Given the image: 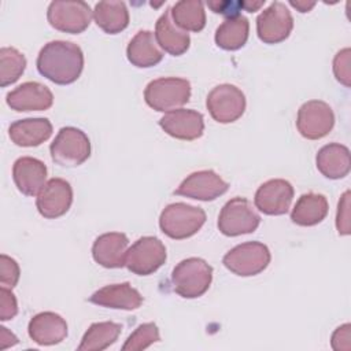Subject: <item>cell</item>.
Listing matches in <instances>:
<instances>
[{
  "mask_svg": "<svg viewBox=\"0 0 351 351\" xmlns=\"http://www.w3.org/2000/svg\"><path fill=\"white\" fill-rule=\"evenodd\" d=\"M36 66L38 73L51 82L69 85L75 82L84 70V53L71 41H49L40 49Z\"/></svg>",
  "mask_w": 351,
  "mask_h": 351,
  "instance_id": "1",
  "label": "cell"
},
{
  "mask_svg": "<svg viewBox=\"0 0 351 351\" xmlns=\"http://www.w3.org/2000/svg\"><path fill=\"white\" fill-rule=\"evenodd\" d=\"M213 281V267L202 258H186L176 265L171 273L173 289L184 299L204 295Z\"/></svg>",
  "mask_w": 351,
  "mask_h": 351,
  "instance_id": "2",
  "label": "cell"
},
{
  "mask_svg": "<svg viewBox=\"0 0 351 351\" xmlns=\"http://www.w3.org/2000/svg\"><path fill=\"white\" fill-rule=\"evenodd\" d=\"M203 208L186 203L167 204L159 217L160 230L173 240H184L196 234L206 222Z\"/></svg>",
  "mask_w": 351,
  "mask_h": 351,
  "instance_id": "3",
  "label": "cell"
},
{
  "mask_svg": "<svg viewBox=\"0 0 351 351\" xmlns=\"http://www.w3.org/2000/svg\"><path fill=\"white\" fill-rule=\"evenodd\" d=\"M191 99V82L180 77H160L144 89L145 103L155 111L170 112L181 108Z\"/></svg>",
  "mask_w": 351,
  "mask_h": 351,
  "instance_id": "4",
  "label": "cell"
},
{
  "mask_svg": "<svg viewBox=\"0 0 351 351\" xmlns=\"http://www.w3.org/2000/svg\"><path fill=\"white\" fill-rule=\"evenodd\" d=\"M52 160L62 167H77L90 156L89 137L78 128L64 126L59 129L49 145Z\"/></svg>",
  "mask_w": 351,
  "mask_h": 351,
  "instance_id": "5",
  "label": "cell"
},
{
  "mask_svg": "<svg viewBox=\"0 0 351 351\" xmlns=\"http://www.w3.org/2000/svg\"><path fill=\"white\" fill-rule=\"evenodd\" d=\"M270 261V250L261 241L239 244L222 258L223 266L239 277H251L262 273L269 266Z\"/></svg>",
  "mask_w": 351,
  "mask_h": 351,
  "instance_id": "6",
  "label": "cell"
},
{
  "mask_svg": "<svg viewBox=\"0 0 351 351\" xmlns=\"http://www.w3.org/2000/svg\"><path fill=\"white\" fill-rule=\"evenodd\" d=\"M259 223L261 217L252 203L245 197L236 196L223 204L217 225L223 236L236 237L255 232Z\"/></svg>",
  "mask_w": 351,
  "mask_h": 351,
  "instance_id": "7",
  "label": "cell"
},
{
  "mask_svg": "<svg viewBox=\"0 0 351 351\" xmlns=\"http://www.w3.org/2000/svg\"><path fill=\"white\" fill-rule=\"evenodd\" d=\"M166 259L165 244L155 236H144L128 248L125 266L137 276H149L162 267Z\"/></svg>",
  "mask_w": 351,
  "mask_h": 351,
  "instance_id": "8",
  "label": "cell"
},
{
  "mask_svg": "<svg viewBox=\"0 0 351 351\" xmlns=\"http://www.w3.org/2000/svg\"><path fill=\"white\" fill-rule=\"evenodd\" d=\"M93 18V11L85 1H62L49 3L47 10L48 23L63 33L80 34L88 29Z\"/></svg>",
  "mask_w": 351,
  "mask_h": 351,
  "instance_id": "9",
  "label": "cell"
},
{
  "mask_svg": "<svg viewBox=\"0 0 351 351\" xmlns=\"http://www.w3.org/2000/svg\"><path fill=\"white\" fill-rule=\"evenodd\" d=\"M245 96L232 84L214 86L206 99V107L214 121L219 123H232L241 118L245 111Z\"/></svg>",
  "mask_w": 351,
  "mask_h": 351,
  "instance_id": "10",
  "label": "cell"
},
{
  "mask_svg": "<svg viewBox=\"0 0 351 351\" xmlns=\"http://www.w3.org/2000/svg\"><path fill=\"white\" fill-rule=\"evenodd\" d=\"M335 126L332 107L322 100H308L300 106L296 117L298 132L307 140H319Z\"/></svg>",
  "mask_w": 351,
  "mask_h": 351,
  "instance_id": "11",
  "label": "cell"
},
{
  "mask_svg": "<svg viewBox=\"0 0 351 351\" xmlns=\"http://www.w3.org/2000/svg\"><path fill=\"white\" fill-rule=\"evenodd\" d=\"M293 29V18L281 1H273L256 18V34L265 44L285 41Z\"/></svg>",
  "mask_w": 351,
  "mask_h": 351,
  "instance_id": "12",
  "label": "cell"
},
{
  "mask_svg": "<svg viewBox=\"0 0 351 351\" xmlns=\"http://www.w3.org/2000/svg\"><path fill=\"white\" fill-rule=\"evenodd\" d=\"M229 189V184L223 181L214 170H200L191 173L174 191V195L211 202L222 196Z\"/></svg>",
  "mask_w": 351,
  "mask_h": 351,
  "instance_id": "13",
  "label": "cell"
},
{
  "mask_svg": "<svg viewBox=\"0 0 351 351\" xmlns=\"http://www.w3.org/2000/svg\"><path fill=\"white\" fill-rule=\"evenodd\" d=\"M73 203V188L63 178H51L45 182L36 199V207L44 218L55 219L64 215Z\"/></svg>",
  "mask_w": 351,
  "mask_h": 351,
  "instance_id": "14",
  "label": "cell"
},
{
  "mask_svg": "<svg viewBox=\"0 0 351 351\" xmlns=\"http://www.w3.org/2000/svg\"><path fill=\"white\" fill-rule=\"evenodd\" d=\"M293 199V186L284 178H273L263 182L255 192V207L266 215H284Z\"/></svg>",
  "mask_w": 351,
  "mask_h": 351,
  "instance_id": "15",
  "label": "cell"
},
{
  "mask_svg": "<svg viewBox=\"0 0 351 351\" xmlns=\"http://www.w3.org/2000/svg\"><path fill=\"white\" fill-rule=\"evenodd\" d=\"M7 106L18 112L26 111H45L53 104V95L48 86L27 81L12 89L5 96Z\"/></svg>",
  "mask_w": 351,
  "mask_h": 351,
  "instance_id": "16",
  "label": "cell"
},
{
  "mask_svg": "<svg viewBox=\"0 0 351 351\" xmlns=\"http://www.w3.org/2000/svg\"><path fill=\"white\" fill-rule=\"evenodd\" d=\"M162 130L178 140L192 141L203 136L204 118L200 112L191 108H178L166 112L159 119Z\"/></svg>",
  "mask_w": 351,
  "mask_h": 351,
  "instance_id": "17",
  "label": "cell"
},
{
  "mask_svg": "<svg viewBox=\"0 0 351 351\" xmlns=\"http://www.w3.org/2000/svg\"><path fill=\"white\" fill-rule=\"evenodd\" d=\"M128 247L129 240L125 233H103L93 241L92 256L97 265L106 269H119L125 266Z\"/></svg>",
  "mask_w": 351,
  "mask_h": 351,
  "instance_id": "18",
  "label": "cell"
},
{
  "mask_svg": "<svg viewBox=\"0 0 351 351\" xmlns=\"http://www.w3.org/2000/svg\"><path fill=\"white\" fill-rule=\"evenodd\" d=\"M27 333L38 346H55L66 339L67 322L53 311H43L32 317L27 325Z\"/></svg>",
  "mask_w": 351,
  "mask_h": 351,
  "instance_id": "19",
  "label": "cell"
},
{
  "mask_svg": "<svg viewBox=\"0 0 351 351\" xmlns=\"http://www.w3.org/2000/svg\"><path fill=\"white\" fill-rule=\"evenodd\" d=\"M88 300L100 307L132 311L138 308L144 299L141 293L130 285V282H121L97 289L89 296Z\"/></svg>",
  "mask_w": 351,
  "mask_h": 351,
  "instance_id": "20",
  "label": "cell"
},
{
  "mask_svg": "<svg viewBox=\"0 0 351 351\" xmlns=\"http://www.w3.org/2000/svg\"><path fill=\"white\" fill-rule=\"evenodd\" d=\"M12 178L21 193L36 196L47 182V166L33 156L18 158L12 166Z\"/></svg>",
  "mask_w": 351,
  "mask_h": 351,
  "instance_id": "21",
  "label": "cell"
},
{
  "mask_svg": "<svg viewBox=\"0 0 351 351\" xmlns=\"http://www.w3.org/2000/svg\"><path fill=\"white\" fill-rule=\"evenodd\" d=\"M52 134L48 118H26L12 122L8 128L11 141L18 147H38Z\"/></svg>",
  "mask_w": 351,
  "mask_h": 351,
  "instance_id": "22",
  "label": "cell"
},
{
  "mask_svg": "<svg viewBox=\"0 0 351 351\" xmlns=\"http://www.w3.org/2000/svg\"><path fill=\"white\" fill-rule=\"evenodd\" d=\"M318 171L329 180H340L348 176L351 170L350 149L340 143L324 145L315 156Z\"/></svg>",
  "mask_w": 351,
  "mask_h": 351,
  "instance_id": "23",
  "label": "cell"
},
{
  "mask_svg": "<svg viewBox=\"0 0 351 351\" xmlns=\"http://www.w3.org/2000/svg\"><path fill=\"white\" fill-rule=\"evenodd\" d=\"M154 34L160 49L173 56H180L189 49L191 37L188 32H184L173 22L170 8L158 18Z\"/></svg>",
  "mask_w": 351,
  "mask_h": 351,
  "instance_id": "24",
  "label": "cell"
},
{
  "mask_svg": "<svg viewBox=\"0 0 351 351\" xmlns=\"http://www.w3.org/2000/svg\"><path fill=\"white\" fill-rule=\"evenodd\" d=\"M128 60L138 67L148 69L156 66L163 59V51L156 43L155 34L149 30H140L126 47Z\"/></svg>",
  "mask_w": 351,
  "mask_h": 351,
  "instance_id": "25",
  "label": "cell"
},
{
  "mask_svg": "<svg viewBox=\"0 0 351 351\" xmlns=\"http://www.w3.org/2000/svg\"><path fill=\"white\" fill-rule=\"evenodd\" d=\"M329 211L328 200L321 193H303L291 211V219L299 226H314L321 223Z\"/></svg>",
  "mask_w": 351,
  "mask_h": 351,
  "instance_id": "26",
  "label": "cell"
},
{
  "mask_svg": "<svg viewBox=\"0 0 351 351\" xmlns=\"http://www.w3.org/2000/svg\"><path fill=\"white\" fill-rule=\"evenodd\" d=\"M96 25L107 34H118L129 25V11L123 1H99L93 10Z\"/></svg>",
  "mask_w": 351,
  "mask_h": 351,
  "instance_id": "27",
  "label": "cell"
},
{
  "mask_svg": "<svg viewBox=\"0 0 351 351\" xmlns=\"http://www.w3.org/2000/svg\"><path fill=\"white\" fill-rule=\"evenodd\" d=\"M250 22L244 15L226 18L215 30V44L225 51H237L248 40Z\"/></svg>",
  "mask_w": 351,
  "mask_h": 351,
  "instance_id": "28",
  "label": "cell"
},
{
  "mask_svg": "<svg viewBox=\"0 0 351 351\" xmlns=\"http://www.w3.org/2000/svg\"><path fill=\"white\" fill-rule=\"evenodd\" d=\"M122 332V325L104 321L92 324L84 333L82 340L78 346L80 351H101L112 346Z\"/></svg>",
  "mask_w": 351,
  "mask_h": 351,
  "instance_id": "29",
  "label": "cell"
},
{
  "mask_svg": "<svg viewBox=\"0 0 351 351\" xmlns=\"http://www.w3.org/2000/svg\"><path fill=\"white\" fill-rule=\"evenodd\" d=\"M173 22L184 32L199 33L206 26L204 4L197 0H181L170 8Z\"/></svg>",
  "mask_w": 351,
  "mask_h": 351,
  "instance_id": "30",
  "label": "cell"
},
{
  "mask_svg": "<svg viewBox=\"0 0 351 351\" xmlns=\"http://www.w3.org/2000/svg\"><path fill=\"white\" fill-rule=\"evenodd\" d=\"M26 69V58L14 47L0 49V85L3 88L16 82Z\"/></svg>",
  "mask_w": 351,
  "mask_h": 351,
  "instance_id": "31",
  "label": "cell"
},
{
  "mask_svg": "<svg viewBox=\"0 0 351 351\" xmlns=\"http://www.w3.org/2000/svg\"><path fill=\"white\" fill-rule=\"evenodd\" d=\"M160 340L159 329L154 322H145L136 328V330L126 339L122 346L123 351H140Z\"/></svg>",
  "mask_w": 351,
  "mask_h": 351,
  "instance_id": "32",
  "label": "cell"
},
{
  "mask_svg": "<svg viewBox=\"0 0 351 351\" xmlns=\"http://www.w3.org/2000/svg\"><path fill=\"white\" fill-rule=\"evenodd\" d=\"M265 4V0H225V1H207L208 8L215 12L221 14L226 18L241 15L240 11L255 12Z\"/></svg>",
  "mask_w": 351,
  "mask_h": 351,
  "instance_id": "33",
  "label": "cell"
},
{
  "mask_svg": "<svg viewBox=\"0 0 351 351\" xmlns=\"http://www.w3.org/2000/svg\"><path fill=\"white\" fill-rule=\"evenodd\" d=\"M21 277L19 265L16 261L5 254L0 255V284L5 288H14Z\"/></svg>",
  "mask_w": 351,
  "mask_h": 351,
  "instance_id": "34",
  "label": "cell"
},
{
  "mask_svg": "<svg viewBox=\"0 0 351 351\" xmlns=\"http://www.w3.org/2000/svg\"><path fill=\"white\" fill-rule=\"evenodd\" d=\"M350 48L339 51L333 59V74L336 80L344 86L350 88L351 85V70H350Z\"/></svg>",
  "mask_w": 351,
  "mask_h": 351,
  "instance_id": "35",
  "label": "cell"
},
{
  "mask_svg": "<svg viewBox=\"0 0 351 351\" xmlns=\"http://www.w3.org/2000/svg\"><path fill=\"white\" fill-rule=\"evenodd\" d=\"M336 229L339 234L347 236L351 233L350 228V191H346L339 203H337V213H336Z\"/></svg>",
  "mask_w": 351,
  "mask_h": 351,
  "instance_id": "36",
  "label": "cell"
},
{
  "mask_svg": "<svg viewBox=\"0 0 351 351\" xmlns=\"http://www.w3.org/2000/svg\"><path fill=\"white\" fill-rule=\"evenodd\" d=\"M18 314V302L11 288H0V319L8 321Z\"/></svg>",
  "mask_w": 351,
  "mask_h": 351,
  "instance_id": "37",
  "label": "cell"
},
{
  "mask_svg": "<svg viewBox=\"0 0 351 351\" xmlns=\"http://www.w3.org/2000/svg\"><path fill=\"white\" fill-rule=\"evenodd\" d=\"M351 325L343 324L332 333L330 344L332 348L336 351H350L351 348Z\"/></svg>",
  "mask_w": 351,
  "mask_h": 351,
  "instance_id": "38",
  "label": "cell"
},
{
  "mask_svg": "<svg viewBox=\"0 0 351 351\" xmlns=\"http://www.w3.org/2000/svg\"><path fill=\"white\" fill-rule=\"evenodd\" d=\"M0 343H1L0 348L4 350L10 346H15L18 343V337L12 332H10L5 326H1L0 328Z\"/></svg>",
  "mask_w": 351,
  "mask_h": 351,
  "instance_id": "39",
  "label": "cell"
},
{
  "mask_svg": "<svg viewBox=\"0 0 351 351\" xmlns=\"http://www.w3.org/2000/svg\"><path fill=\"white\" fill-rule=\"evenodd\" d=\"M289 4L296 8L299 12H308L315 7V1H304V0H289Z\"/></svg>",
  "mask_w": 351,
  "mask_h": 351,
  "instance_id": "40",
  "label": "cell"
}]
</instances>
